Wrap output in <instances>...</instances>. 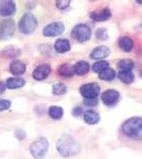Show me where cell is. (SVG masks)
Masks as SVG:
<instances>
[{
	"mask_svg": "<svg viewBox=\"0 0 142 159\" xmlns=\"http://www.w3.org/2000/svg\"><path fill=\"white\" fill-rule=\"evenodd\" d=\"M56 150L61 156L68 158L81 152V145L72 136L66 134L59 137L56 142Z\"/></svg>",
	"mask_w": 142,
	"mask_h": 159,
	"instance_id": "cell-1",
	"label": "cell"
},
{
	"mask_svg": "<svg viewBox=\"0 0 142 159\" xmlns=\"http://www.w3.org/2000/svg\"><path fill=\"white\" fill-rule=\"evenodd\" d=\"M122 130L131 139L136 141H141L142 140V118L134 117L127 119L123 123Z\"/></svg>",
	"mask_w": 142,
	"mask_h": 159,
	"instance_id": "cell-2",
	"label": "cell"
},
{
	"mask_svg": "<svg viewBox=\"0 0 142 159\" xmlns=\"http://www.w3.org/2000/svg\"><path fill=\"white\" fill-rule=\"evenodd\" d=\"M29 150L31 155H32V157L34 159H43L48 153L49 141L45 137L37 138V139L31 143Z\"/></svg>",
	"mask_w": 142,
	"mask_h": 159,
	"instance_id": "cell-3",
	"label": "cell"
},
{
	"mask_svg": "<svg viewBox=\"0 0 142 159\" xmlns=\"http://www.w3.org/2000/svg\"><path fill=\"white\" fill-rule=\"evenodd\" d=\"M38 25L37 18L32 14V13H25L24 16L20 18L18 22V28L19 31L24 34H31L35 31Z\"/></svg>",
	"mask_w": 142,
	"mask_h": 159,
	"instance_id": "cell-4",
	"label": "cell"
},
{
	"mask_svg": "<svg viewBox=\"0 0 142 159\" xmlns=\"http://www.w3.org/2000/svg\"><path fill=\"white\" fill-rule=\"evenodd\" d=\"M71 36L80 43H85L91 37V29L85 24L76 25L71 31Z\"/></svg>",
	"mask_w": 142,
	"mask_h": 159,
	"instance_id": "cell-5",
	"label": "cell"
},
{
	"mask_svg": "<svg viewBox=\"0 0 142 159\" xmlns=\"http://www.w3.org/2000/svg\"><path fill=\"white\" fill-rule=\"evenodd\" d=\"M80 93L85 100L97 99L100 93V86L97 83L84 84L80 87Z\"/></svg>",
	"mask_w": 142,
	"mask_h": 159,
	"instance_id": "cell-6",
	"label": "cell"
},
{
	"mask_svg": "<svg viewBox=\"0 0 142 159\" xmlns=\"http://www.w3.org/2000/svg\"><path fill=\"white\" fill-rule=\"evenodd\" d=\"M65 31V25L61 21L51 22L48 25H46L43 30V35L46 37H54L63 34Z\"/></svg>",
	"mask_w": 142,
	"mask_h": 159,
	"instance_id": "cell-7",
	"label": "cell"
},
{
	"mask_svg": "<svg viewBox=\"0 0 142 159\" xmlns=\"http://www.w3.org/2000/svg\"><path fill=\"white\" fill-rule=\"evenodd\" d=\"M15 24L13 19H4L0 21V40L9 39L14 35Z\"/></svg>",
	"mask_w": 142,
	"mask_h": 159,
	"instance_id": "cell-8",
	"label": "cell"
},
{
	"mask_svg": "<svg viewBox=\"0 0 142 159\" xmlns=\"http://www.w3.org/2000/svg\"><path fill=\"white\" fill-rule=\"evenodd\" d=\"M103 103L107 106H113L115 104H117L120 100V93L119 91L115 90V89H108V90L104 91L101 96Z\"/></svg>",
	"mask_w": 142,
	"mask_h": 159,
	"instance_id": "cell-9",
	"label": "cell"
},
{
	"mask_svg": "<svg viewBox=\"0 0 142 159\" xmlns=\"http://www.w3.org/2000/svg\"><path fill=\"white\" fill-rule=\"evenodd\" d=\"M16 12V3L11 0H3L0 1V16L7 17L15 14Z\"/></svg>",
	"mask_w": 142,
	"mask_h": 159,
	"instance_id": "cell-10",
	"label": "cell"
},
{
	"mask_svg": "<svg viewBox=\"0 0 142 159\" xmlns=\"http://www.w3.org/2000/svg\"><path fill=\"white\" fill-rule=\"evenodd\" d=\"M51 73V68L47 64H43V65L37 66L32 72L33 79L36 81H43V80L47 79L49 74Z\"/></svg>",
	"mask_w": 142,
	"mask_h": 159,
	"instance_id": "cell-11",
	"label": "cell"
},
{
	"mask_svg": "<svg viewBox=\"0 0 142 159\" xmlns=\"http://www.w3.org/2000/svg\"><path fill=\"white\" fill-rule=\"evenodd\" d=\"M109 54H110L109 48L106 47V46H99V47L94 48V49L90 52V58L102 61L103 58L109 56Z\"/></svg>",
	"mask_w": 142,
	"mask_h": 159,
	"instance_id": "cell-12",
	"label": "cell"
},
{
	"mask_svg": "<svg viewBox=\"0 0 142 159\" xmlns=\"http://www.w3.org/2000/svg\"><path fill=\"white\" fill-rule=\"evenodd\" d=\"M110 16H112V13H110L109 9H107V7L101 10L99 12L90 13V18L94 20V21H97V22L106 21L107 19L110 18Z\"/></svg>",
	"mask_w": 142,
	"mask_h": 159,
	"instance_id": "cell-13",
	"label": "cell"
},
{
	"mask_svg": "<svg viewBox=\"0 0 142 159\" xmlns=\"http://www.w3.org/2000/svg\"><path fill=\"white\" fill-rule=\"evenodd\" d=\"M25 64H24L20 61H14L10 64V71L14 74V75H21L25 72Z\"/></svg>",
	"mask_w": 142,
	"mask_h": 159,
	"instance_id": "cell-14",
	"label": "cell"
},
{
	"mask_svg": "<svg viewBox=\"0 0 142 159\" xmlns=\"http://www.w3.org/2000/svg\"><path fill=\"white\" fill-rule=\"evenodd\" d=\"M83 118H84V121L89 125H94V124H97V123H99L100 121V115L98 114L97 111L91 110V109L85 111L83 115Z\"/></svg>",
	"mask_w": 142,
	"mask_h": 159,
	"instance_id": "cell-15",
	"label": "cell"
},
{
	"mask_svg": "<svg viewBox=\"0 0 142 159\" xmlns=\"http://www.w3.org/2000/svg\"><path fill=\"white\" fill-rule=\"evenodd\" d=\"M54 49L58 53H66L71 49L70 43H69L68 39L59 38V39L56 40L55 43H54Z\"/></svg>",
	"mask_w": 142,
	"mask_h": 159,
	"instance_id": "cell-16",
	"label": "cell"
},
{
	"mask_svg": "<svg viewBox=\"0 0 142 159\" xmlns=\"http://www.w3.org/2000/svg\"><path fill=\"white\" fill-rule=\"evenodd\" d=\"M73 68L76 74H77V75H84V74L88 73L90 66L86 61H79L73 65Z\"/></svg>",
	"mask_w": 142,
	"mask_h": 159,
	"instance_id": "cell-17",
	"label": "cell"
},
{
	"mask_svg": "<svg viewBox=\"0 0 142 159\" xmlns=\"http://www.w3.org/2000/svg\"><path fill=\"white\" fill-rule=\"evenodd\" d=\"M57 72L61 76H64V78H70L74 74V68L73 66L70 65L68 63L62 64L61 66L57 69Z\"/></svg>",
	"mask_w": 142,
	"mask_h": 159,
	"instance_id": "cell-18",
	"label": "cell"
},
{
	"mask_svg": "<svg viewBox=\"0 0 142 159\" xmlns=\"http://www.w3.org/2000/svg\"><path fill=\"white\" fill-rule=\"evenodd\" d=\"M7 87L9 89H17L20 87L25 86V81L21 78H18V76H13V78H9L7 80Z\"/></svg>",
	"mask_w": 142,
	"mask_h": 159,
	"instance_id": "cell-19",
	"label": "cell"
},
{
	"mask_svg": "<svg viewBox=\"0 0 142 159\" xmlns=\"http://www.w3.org/2000/svg\"><path fill=\"white\" fill-rule=\"evenodd\" d=\"M119 47L121 50H123L124 52H130L133 50L134 48V42L131 37L128 36H123L119 39Z\"/></svg>",
	"mask_w": 142,
	"mask_h": 159,
	"instance_id": "cell-20",
	"label": "cell"
},
{
	"mask_svg": "<svg viewBox=\"0 0 142 159\" xmlns=\"http://www.w3.org/2000/svg\"><path fill=\"white\" fill-rule=\"evenodd\" d=\"M48 115L50 116L51 119L59 120L64 116V109L61 106H58V105H52V106L49 107Z\"/></svg>",
	"mask_w": 142,
	"mask_h": 159,
	"instance_id": "cell-21",
	"label": "cell"
},
{
	"mask_svg": "<svg viewBox=\"0 0 142 159\" xmlns=\"http://www.w3.org/2000/svg\"><path fill=\"white\" fill-rule=\"evenodd\" d=\"M118 78L124 84H131L135 80V75L131 71H119Z\"/></svg>",
	"mask_w": 142,
	"mask_h": 159,
	"instance_id": "cell-22",
	"label": "cell"
},
{
	"mask_svg": "<svg viewBox=\"0 0 142 159\" xmlns=\"http://www.w3.org/2000/svg\"><path fill=\"white\" fill-rule=\"evenodd\" d=\"M118 68L119 71H131V69L134 68V61L128 58L121 60L118 63Z\"/></svg>",
	"mask_w": 142,
	"mask_h": 159,
	"instance_id": "cell-23",
	"label": "cell"
},
{
	"mask_svg": "<svg viewBox=\"0 0 142 159\" xmlns=\"http://www.w3.org/2000/svg\"><path fill=\"white\" fill-rule=\"evenodd\" d=\"M109 68V63L106 61H98L92 65V70L97 73H101Z\"/></svg>",
	"mask_w": 142,
	"mask_h": 159,
	"instance_id": "cell-24",
	"label": "cell"
},
{
	"mask_svg": "<svg viewBox=\"0 0 142 159\" xmlns=\"http://www.w3.org/2000/svg\"><path fill=\"white\" fill-rule=\"evenodd\" d=\"M99 78L101 80H103V81H107V82L112 81V80L116 78V72L113 69L108 68L106 70L103 71V72L99 73Z\"/></svg>",
	"mask_w": 142,
	"mask_h": 159,
	"instance_id": "cell-25",
	"label": "cell"
},
{
	"mask_svg": "<svg viewBox=\"0 0 142 159\" xmlns=\"http://www.w3.org/2000/svg\"><path fill=\"white\" fill-rule=\"evenodd\" d=\"M67 92V86L64 83H57L52 86V93L55 96H63Z\"/></svg>",
	"mask_w": 142,
	"mask_h": 159,
	"instance_id": "cell-26",
	"label": "cell"
},
{
	"mask_svg": "<svg viewBox=\"0 0 142 159\" xmlns=\"http://www.w3.org/2000/svg\"><path fill=\"white\" fill-rule=\"evenodd\" d=\"M95 37L99 40H106L108 38V33L106 29H103V28H100V29L97 30L95 32Z\"/></svg>",
	"mask_w": 142,
	"mask_h": 159,
	"instance_id": "cell-27",
	"label": "cell"
},
{
	"mask_svg": "<svg viewBox=\"0 0 142 159\" xmlns=\"http://www.w3.org/2000/svg\"><path fill=\"white\" fill-rule=\"evenodd\" d=\"M70 3H71L70 0H57L55 2V6L59 10H66L67 7H69Z\"/></svg>",
	"mask_w": 142,
	"mask_h": 159,
	"instance_id": "cell-28",
	"label": "cell"
},
{
	"mask_svg": "<svg viewBox=\"0 0 142 159\" xmlns=\"http://www.w3.org/2000/svg\"><path fill=\"white\" fill-rule=\"evenodd\" d=\"M11 107V101L4 99H0V111L7 110Z\"/></svg>",
	"mask_w": 142,
	"mask_h": 159,
	"instance_id": "cell-29",
	"label": "cell"
},
{
	"mask_svg": "<svg viewBox=\"0 0 142 159\" xmlns=\"http://www.w3.org/2000/svg\"><path fill=\"white\" fill-rule=\"evenodd\" d=\"M82 114H83V109H82L81 106L74 107L73 110H72V115H73L74 117H79V116H81Z\"/></svg>",
	"mask_w": 142,
	"mask_h": 159,
	"instance_id": "cell-30",
	"label": "cell"
},
{
	"mask_svg": "<svg viewBox=\"0 0 142 159\" xmlns=\"http://www.w3.org/2000/svg\"><path fill=\"white\" fill-rule=\"evenodd\" d=\"M84 104L86 106H95L98 104V98L91 99V100H84Z\"/></svg>",
	"mask_w": 142,
	"mask_h": 159,
	"instance_id": "cell-31",
	"label": "cell"
},
{
	"mask_svg": "<svg viewBox=\"0 0 142 159\" xmlns=\"http://www.w3.org/2000/svg\"><path fill=\"white\" fill-rule=\"evenodd\" d=\"M15 135H16V137L19 140H22V139H25V133L22 129H17L16 133H15Z\"/></svg>",
	"mask_w": 142,
	"mask_h": 159,
	"instance_id": "cell-32",
	"label": "cell"
},
{
	"mask_svg": "<svg viewBox=\"0 0 142 159\" xmlns=\"http://www.w3.org/2000/svg\"><path fill=\"white\" fill-rule=\"evenodd\" d=\"M7 84H6V83H3V82L0 81V94L3 93V92L6 91V89H7Z\"/></svg>",
	"mask_w": 142,
	"mask_h": 159,
	"instance_id": "cell-33",
	"label": "cell"
},
{
	"mask_svg": "<svg viewBox=\"0 0 142 159\" xmlns=\"http://www.w3.org/2000/svg\"><path fill=\"white\" fill-rule=\"evenodd\" d=\"M137 3H140V4H142V0H137Z\"/></svg>",
	"mask_w": 142,
	"mask_h": 159,
	"instance_id": "cell-34",
	"label": "cell"
},
{
	"mask_svg": "<svg viewBox=\"0 0 142 159\" xmlns=\"http://www.w3.org/2000/svg\"><path fill=\"white\" fill-rule=\"evenodd\" d=\"M141 75H142V72H141Z\"/></svg>",
	"mask_w": 142,
	"mask_h": 159,
	"instance_id": "cell-35",
	"label": "cell"
}]
</instances>
